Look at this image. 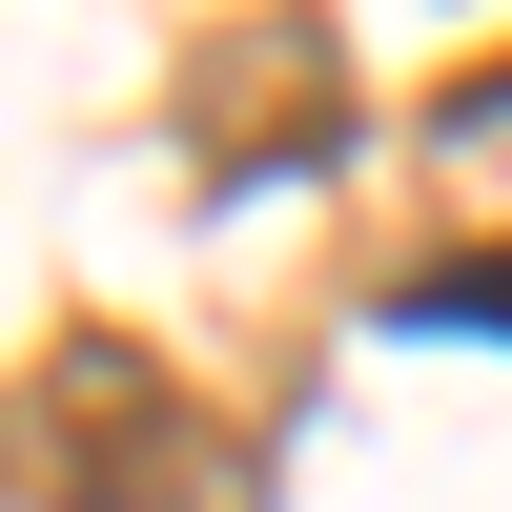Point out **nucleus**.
Returning a JSON list of instances; mask_svg holds the SVG:
<instances>
[{"label":"nucleus","instance_id":"nucleus-1","mask_svg":"<svg viewBox=\"0 0 512 512\" xmlns=\"http://www.w3.org/2000/svg\"><path fill=\"white\" fill-rule=\"evenodd\" d=\"M185 472H205V410L123 328H62L41 349V512H185Z\"/></svg>","mask_w":512,"mask_h":512},{"label":"nucleus","instance_id":"nucleus-2","mask_svg":"<svg viewBox=\"0 0 512 512\" xmlns=\"http://www.w3.org/2000/svg\"><path fill=\"white\" fill-rule=\"evenodd\" d=\"M205 103H226L205 164H328V144H349V62H328V21H267V82L205 62Z\"/></svg>","mask_w":512,"mask_h":512},{"label":"nucleus","instance_id":"nucleus-3","mask_svg":"<svg viewBox=\"0 0 512 512\" xmlns=\"http://www.w3.org/2000/svg\"><path fill=\"white\" fill-rule=\"evenodd\" d=\"M390 328H492V349H512V246H451V267H410V287H390Z\"/></svg>","mask_w":512,"mask_h":512},{"label":"nucleus","instance_id":"nucleus-4","mask_svg":"<svg viewBox=\"0 0 512 512\" xmlns=\"http://www.w3.org/2000/svg\"><path fill=\"white\" fill-rule=\"evenodd\" d=\"M431 144H512V62H492V82H451V103H431Z\"/></svg>","mask_w":512,"mask_h":512}]
</instances>
